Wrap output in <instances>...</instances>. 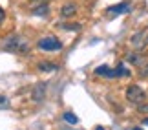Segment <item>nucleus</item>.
Masks as SVG:
<instances>
[{"label":"nucleus","mask_w":148,"mask_h":130,"mask_svg":"<svg viewBox=\"0 0 148 130\" xmlns=\"http://www.w3.org/2000/svg\"><path fill=\"white\" fill-rule=\"evenodd\" d=\"M2 50L9 53H27L29 52V42L22 35H9L2 42Z\"/></svg>","instance_id":"nucleus-1"},{"label":"nucleus","mask_w":148,"mask_h":130,"mask_svg":"<svg viewBox=\"0 0 148 130\" xmlns=\"http://www.w3.org/2000/svg\"><path fill=\"white\" fill-rule=\"evenodd\" d=\"M126 101L128 103H132L135 106H139V105H143L145 103V99H146V92L141 86H137V84H130V86L126 88Z\"/></svg>","instance_id":"nucleus-2"},{"label":"nucleus","mask_w":148,"mask_h":130,"mask_svg":"<svg viewBox=\"0 0 148 130\" xmlns=\"http://www.w3.org/2000/svg\"><path fill=\"white\" fill-rule=\"evenodd\" d=\"M38 48L44 50V52H59L62 48V42L57 37L49 35V37H42L40 41H38Z\"/></svg>","instance_id":"nucleus-3"},{"label":"nucleus","mask_w":148,"mask_h":130,"mask_svg":"<svg viewBox=\"0 0 148 130\" xmlns=\"http://www.w3.org/2000/svg\"><path fill=\"white\" fill-rule=\"evenodd\" d=\"M132 8V4L128 2V0H124V2H121V4H115V6H110V8H108V13L110 15H121V13H130V9Z\"/></svg>","instance_id":"nucleus-4"},{"label":"nucleus","mask_w":148,"mask_h":130,"mask_svg":"<svg viewBox=\"0 0 148 130\" xmlns=\"http://www.w3.org/2000/svg\"><path fill=\"white\" fill-rule=\"evenodd\" d=\"M46 83H38L35 84V88H33V92H31V99L35 101V103H42L44 97H46Z\"/></svg>","instance_id":"nucleus-5"},{"label":"nucleus","mask_w":148,"mask_h":130,"mask_svg":"<svg viewBox=\"0 0 148 130\" xmlns=\"http://www.w3.org/2000/svg\"><path fill=\"white\" fill-rule=\"evenodd\" d=\"M77 13V4L75 2H68L60 8V15L64 17V19H70V17H73Z\"/></svg>","instance_id":"nucleus-6"},{"label":"nucleus","mask_w":148,"mask_h":130,"mask_svg":"<svg viewBox=\"0 0 148 130\" xmlns=\"http://www.w3.org/2000/svg\"><path fill=\"white\" fill-rule=\"evenodd\" d=\"M95 73L101 77H117V72H115V68H110V66H99V68H95Z\"/></svg>","instance_id":"nucleus-7"},{"label":"nucleus","mask_w":148,"mask_h":130,"mask_svg":"<svg viewBox=\"0 0 148 130\" xmlns=\"http://www.w3.org/2000/svg\"><path fill=\"white\" fill-rule=\"evenodd\" d=\"M128 63H132V64H135V66H143L145 63H146V59H145V55L143 53H137V52H134V53H130L128 55Z\"/></svg>","instance_id":"nucleus-8"},{"label":"nucleus","mask_w":148,"mask_h":130,"mask_svg":"<svg viewBox=\"0 0 148 130\" xmlns=\"http://www.w3.org/2000/svg\"><path fill=\"white\" fill-rule=\"evenodd\" d=\"M31 11H33V15H37V17H46V15H49V6L48 4H35Z\"/></svg>","instance_id":"nucleus-9"},{"label":"nucleus","mask_w":148,"mask_h":130,"mask_svg":"<svg viewBox=\"0 0 148 130\" xmlns=\"http://www.w3.org/2000/svg\"><path fill=\"white\" fill-rule=\"evenodd\" d=\"M38 70L40 72H57L59 70V66H57L55 63H48V61H42V63H38Z\"/></svg>","instance_id":"nucleus-10"},{"label":"nucleus","mask_w":148,"mask_h":130,"mask_svg":"<svg viewBox=\"0 0 148 130\" xmlns=\"http://www.w3.org/2000/svg\"><path fill=\"white\" fill-rule=\"evenodd\" d=\"M62 117H64V121L70 123V125H77V123H79V117L75 114H71V112H64V116H62Z\"/></svg>","instance_id":"nucleus-11"},{"label":"nucleus","mask_w":148,"mask_h":130,"mask_svg":"<svg viewBox=\"0 0 148 130\" xmlns=\"http://www.w3.org/2000/svg\"><path fill=\"white\" fill-rule=\"evenodd\" d=\"M115 72H117V77H130V70H126L123 64H119L115 68Z\"/></svg>","instance_id":"nucleus-12"},{"label":"nucleus","mask_w":148,"mask_h":130,"mask_svg":"<svg viewBox=\"0 0 148 130\" xmlns=\"http://www.w3.org/2000/svg\"><path fill=\"white\" fill-rule=\"evenodd\" d=\"M5 108H9V99L0 94V110H5Z\"/></svg>","instance_id":"nucleus-13"},{"label":"nucleus","mask_w":148,"mask_h":130,"mask_svg":"<svg viewBox=\"0 0 148 130\" xmlns=\"http://www.w3.org/2000/svg\"><path fill=\"white\" fill-rule=\"evenodd\" d=\"M139 75L141 77H148V61H146L143 66H139Z\"/></svg>","instance_id":"nucleus-14"},{"label":"nucleus","mask_w":148,"mask_h":130,"mask_svg":"<svg viewBox=\"0 0 148 130\" xmlns=\"http://www.w3.org/2000/svg\"><path fill=\"white\" fill-rule=\"evenodd\" d=\"M137 112H139V114H148V103L139 105V106H137Z\"/></svg>","instance_id":"nucleus-15"},{"label":"nucleus","mask_w":148,"mask_h":130,"mask_svg":"<svg viewBox=\"0 0 148 130\" xmlns=\"http://www.w3.org/2000/svg\"><path fill=\"white\" fill-rule=\"evenodd\" d=\"M141 37H143V35H141V33H137V35H134V39H132V42L135 44V46H141Z\"/></svg>","instance_id":"nucleus-16"},{"label":"nucleus","mask_w":148,"mask_h":130,"mask_svg":"<svg viewBox=\"0 0 148 130\" xmlns=\"http://www.w3.org/2000/svg\"><path fill=\"white\" fill-rule=\"evenodd\" d=\"M31 2H35V4H48V2H51V0H31Z\"/></svg>","instance_id":"nucleus-17"},{"label":"nucleus","mask_w":148,"mask_h":130,"mask_svg":"<svg viewBox=\"0 0 148 130\" xmlns=\"http://www.w3.org/2000/svg\"><path fill=\"white\" fill-rule=\"evenodd\" d=\"M4 17H5V13H4V9H2V8H0V22H2V20H4Z\"/></svg>","instance_id":"nucleus-18"},{"label":"nucleus","mask_w":148,"mask_h":130,"mask_svg":"<svg viewBox=\"0 0 148 130\" xmlns=\"http://www.w3.org/2000/svg\"><path fill=\"white\" fill-rule=\"evenodd\" d=\"M143 125H148V119H145V121H143Z\"/></svg>","instance_id":"nucleus-19"},{"label":"nucleus","mask_w":148,"mask_h":130,"mask_svg":"<svg viewBox=\"0 0 148 130\" xmlns=\"http://www.w3.org/2000/svg\"><path fill=\"white\" fill-rule=\"evenodd\" d=\"M132 130H143V128H139V127H135V128H132Z\"/></svg>","instance_id":"nucleus-20"},{"label":"nucleus","mask_w":148,"mask_h":130,"mask_svg":"<svg viewBox=\"0 0 148 130\" xmlns=\"http://www.w3.org/2000/svg\"><path fill=\"white\" fill-rule=\"evenodd\" d=\"M97 130H104V128H102V127H97Z\"/></svg>","instance_id":"nucleus-21"}]
</instances>
